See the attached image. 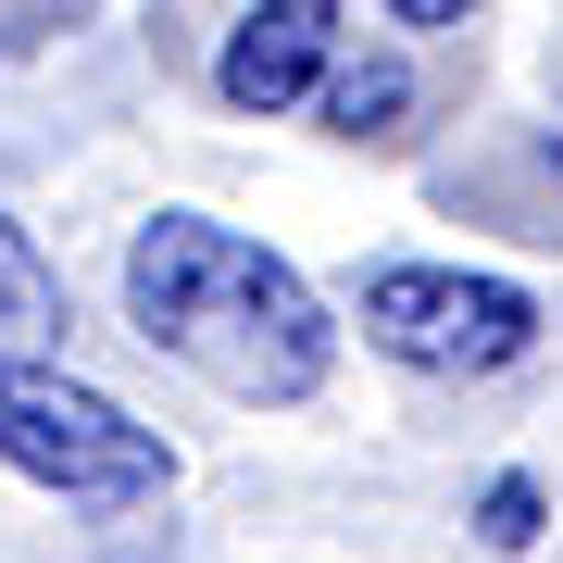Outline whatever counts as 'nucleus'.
<instances>
[{
  "instance_id": "obj_7",
  "label": "nucleus",
  "mask_w": 563,
  "mask_h": 563,
  "mask_svg": "<svg viewBox=\"0 0 563 563\" xmlns=\"http://www.w3.org/2000/svg\"><path fill=\"white\" fill-rule=\"evenodd\" d=\"M539 514H551V501H539L526 463H501V476L476 488V539H488V551H526V539H539Z\"/></svg>"
},
{
  "instance_id": "obj_8",
  "label": "nucleus",
  "mask_w": 563,
  "mask_h": 563,
  "mask_svg": "<svg viewBox=\"0 0 563 563\" xmlns=\"http://www.w3.org/2000/svg\"><path fill=\"white\" fill-rule=\"evenodd\" d=\"M551 163H563V113H551Z\"/></svg>"
},
{
  "instance_id": "obj_3",
  "label": "nucleus",
  "mask_w": 563,
  "mask_h": 563,
  "mask_svg": "<svg viewBox=\"0 0 563 563\" xmlns=\"http://www.w3.org/2000/svg\"><path fill=\"white\" fill-rule=\"evenodd\" d=\"M351 325L413 376H501L539 351V301L514 276H463V263H376L351 288Z\"/></svg>"
},
{
  "instance_id": "obj_1",
  "label": "nucleus",
  "mask_w": 563,
  "mask_h": 563,
  "mask_svg": "<svg viewBox=\"0 0 563 563\" xmlns=\"http://www.w3.org/2000/svg\"><path fill=\"white\" fill-rule=\"evenodd\" d=\"M125 325L251 413H301L339 376V313L288 251L225 213H151L125 239Z\"/></svg>"
},
{
  "instance_id": "obj_5",
  "label": "nucleus",
  "mask_w": 563,
  "mask_h": 563,
  "mask_svg": "<svg viewBox=\"0 0 563 563\" xmlns=\"http://www.w3.org/2000/svg\"><path fill=\"white\" fill-rule=\"evenodd\" d=\"M63 325H76V301H63V263L13 225V201H0V363H51Z\"/></svg>"
},
{
  "instance_id": "obj_6",
  "label": "nucleus",
  "mask_w": 563,
  "mask_h": 563,
  "mask_svg": "<svg viewBox=\"0 0 563 563\" xmlns=\"http://www.w3.org/2000/svg\"><path fill=\"white\" fill-rule=\"evenodd\" d=\"M313 113L339 125V139H401V113H413V76H401L388 51H363V63H325Z\"/></svg>"
},
{
  "instance_id": "obj_4",
  "label": "nucleus",
  "mask_w": 563,
  "mask_h": 563,
  "mask_svg": "<svg viewBox=\"0 0 563 563\" xmlns=\"http://www.w3.org/2000/svg\"><path fill=\"white\" fill-rule=\"evenodd\" d=\"M339 25H351L339 0H251L213 51V101L225 113H301L325 88V63H339Z\"/></svg>"
},
{
  "instance_id": "obj_2",
  "label": "nucleus",
  "mask_w": 563,
  "mask_h": 563,
  "mask_svg": "<svg viewBox=\"0 0 563 563\" xmlns=\"http://www.w3.org/2000/svg\"><path fill=\"white\" fill-rule=\"evenodd\" d=\"M0 463L51 501H88V514H151L176 501V451L163 426H139L113 388L63 376V363H0Z\"/></svg>"
}]
</instances>
